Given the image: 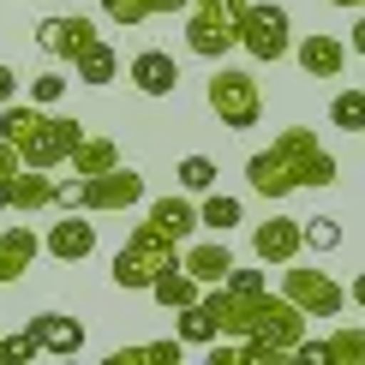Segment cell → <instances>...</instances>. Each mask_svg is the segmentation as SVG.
Masks as SVG:
<instances>
[{
	"label": "cell",
	"mask_w": 365,
	"mask_h": 365,
	"mask_svg": "<svg viewBox=\"0 0 365 365\" xmlns=\"http://www.w3.org/2000/svg\"><path fill=\"white\" fill-rule=\"evenodd\" d=\"M336 180H341V162H336L329 144H317L312 126H282L276 138H269V150H257L246 162V186L257 197H269V204H282V197L299 192V186L324 192V186H336Z\"/></svg>",
	"instance_id": "obj_1"
},
{
	"label": "cell",
	"mask_w": 365,
	"mask_h": 365,
	"mask_svg": "<svg viewBox=\"0 0 365 365\" xmlns=\"http://www.w3.org/2000/svg\"><path fill=\"white\" fill-rule=\"evenodd\" d=\"M0 138L19 150L24 168H60L66 150L84 138V126H78V120H66V114H42L36 102L12 96V102H0Z\"/></svg>",
	"instance_id": "obj_2"
},
{
	"label": "cell",
	"mask_w": 365,
	"mask_h": 365,
	"mask_svg": "<svg viewBox=\"0 0 365 365\" xmlns=\"http://www.w3.org/2000/svg\"><path fill=\"white\" fill-rule=\"evenodd\" d=\"M204 102H210V114H216L227 132H252L257 120H264V90H257V78L240 72V66H222V60H216V72H210V84H204Z\"/></svg>",
	"instance_id": "obj_3"
},
{
	"label": "cell",
	"mask_w": 365,
	"mask_h": 365,
	"mask_svg": "<svg viewBox=\"0 0 365 365\" xmlns=\"http://www.w3.org/2000/svg\"><path fill=\"white\" fill-rule=\"evenodd\" d=\"M234 36H240V48H246L252 60L276 66V60H287V48H294V24H287V6H276V0H246V6H240Z\"/></svg>",
	"instance_id": "obj_4"
},
{
	"label": "cell",
	"mask_w": 365,
	"mask_h": 365,
	"mask_svg": "<svg viewBox=\"0 0 365 365\" xmlns=\"http://www.w3.org/2000/svg\"><path fill=\"white\" fill-rule=\"evenodd\" d=\"M240 6L246 0H186V48L197 60H222L240 48L234 24H240Z\"/></svg>",
	"instance_id": "obj_5"
},
{
	"label": "cell",
	"mask_w": 365,
	"mask_h": 365,
	"mask_svg": "<svg viewBox=\"0 0 365 365\" xmlns=\"http://www.w3.org/2000/svg\"><path fill=\"white\" fill-rule=\"evenodd\" d=\"M180 257V246L162 227H150V222H138L126 234V246L114 252V287H150V276H156L162 264H174Z\"/></svg>",
	"instance_id": "obj_6"
},
{
	"label": "cell",
	"mask_w": 365,
	"mask_h": 365,
	"mask_svg": "<svg viewBox=\"0 0 365 365\" xmlns=\"http://www.w3.org/2000/svg\"><path fill=\"white\" fill-rule=\"evenodd\" d=\"M282 299L294 312H306V317H341L347 306V287L329 276V269H306L294 257V264H282Z\"/></svg>",
	"instance_id": "obj_7"
},
{
	"label": "cell",
	"mask_w": 365,
	"mask_h": 365,
	"mask_svg": "<svg viewBox=\"0 0 365 365\" xmlns=\"http://www.w3.org/2000/svg\"><path fill=\"white\" fill-rule=\"evenodd\" d=\"M132 204H144V174L126 168V162L78 180V210L84 216H114V210H132Z\"/></svg>",
	"instance_id": "obj_8"
},
{
	"label": "cell",
	"mask_w": 365,
	"mask_h": 365,
	"mask_svg": "<svg viewBox=\"0 0 365 365\" xmlns=\"http://www.w3.org/2000/svg\"><path fill=\"white\" fill-rule=\"evenodd\" d=\"M96 36L102 30H96V19H84V12H54V19L36 24V48L54 54V60H78Z\"/></svg>",
	"instance_id": "obj_9"
},
{
	"label": "cell",
	"mask_w": 365,
	"mask_h": 365,
	"mask_svg": "<svg viewBox=\"0 0 365 365\" xmlns=\"http://www.w3.org/2000/svg\"><path fill=\"white\" fill-rule=\"evenodd\" d=\"M42 252L60 257V264H84L96 252V222H84V210H66V222H54L42 234Z\"/></svg>",
	"instance_id": "obj_10"
},
{
	"label": "cell",
	"mask_w": 365,
	"mask_h": 365,
	"mask_svg": "<svg viewBox=\"0 0 365 365\" xmlns=\"http://www.w3.org/2000/svg\"><path fill=\"white\" fill-rule=\"evenodd\" d=\"M287 54L299 60V72H306V78H341V66H347V42H341V36H329V30H312V36H299Z\"/></svg>",
	"instance_id": "obj_11"
},
{
	"label": "cell",
	"mask_w": 365,
	"mask_h": 365,
	"mask_svg": "<svg viewBox=\"0 0 365 365\" xmlns=\"http://www.w3.org/2000/svg\"><path fill=\"white\" fill-rule=\"evenodd\" d=\"M252 252H257V264H294L299 252V216H269V222H257L252 227Z\"/></svg>",
	"instance_id": "obj_12"
},
{
	"label": "cell",
	"mask_w": 365,
	"mask_h": 365,
	"mask_svg": "<svg viewBox=\"0 0 365 365\" xmlns=\"http://www.w3.org/2000/svg\"><path fill=\"white\" fill-rule=\"evenodd\" d=\"M24 329L36 336L42 354H60V359H72L84 347V324H78V317H66V312H36Z\"/></svg>",
	"instance_id": "obj_13"
},
{
	"label": "cell",
	"mask_w": 365,
	"mask_h": 365,
	"mask_svg": "<svg viewBox=\"0 0 365 365\" xmlns=\"http://www.w3.org/2000/svg\"><path fill=\"white\" fill-rule=\"evenodd\" d=\"M6 210H19V216L54 210V168H19L6 180Z\"/></svg>",
	"instance_id": "obj_14"
},
{
	"label": "cell",
	"mask_w": 365,
	"mask_h": 365,
	"mask_svg": "<svg viewBox=\"0 0 365 365\" xmlns=\"http://www.w3.org/2000/svg\"><path fill=\"white\" fill-rule=\"evenodd\" d=\"M126 78L138 84L144 96H174V90H180V66H174V54H162V48H144V54H132Z\"/></svg>",
	"instance_id": "obj_15"
},
{
	"label": "cell",
	"mask_w": 365,
	"mask_h": 365,
	"mask_svg": "<svg viewBox=\"0 0 365 365\" xmlns=\"http://www.w3.org/2000/svg\"><path fill=\"white\" fill-rule=\"evenodd\" d=\"M144 222H150V227H162L174 246H186V240L197 234V204H192V197H180V192L150 197V216H144Z\"/></svg>",
	"instance_id": "obj_16"
},
{
	"label": "cell",
	"mask_w": 365,
	"mask_h": 365,
	"mask_svg": "<svg viewBox=\"0 0 365 365\" xmlns=\"http://www.w3.org/2000/svg\"><path fill=\"white\" fill-rule=\"evenodd\" d=\"M180 269H186L197 287H216L227 269H234V252L222 246V234H216V240H197V246H186V252H180Z\"/></svg>",
	"instance_id": "obj_17"
},
{
	"label": "cell",
	"mask_w": 365,
	"mask_h": 365,
	"mask_svg": "<svg viewBox=\"0 0 365 365\" xmlns=\"http://www.w3.org/2000/svg\"><path fill=\"white\" fill-rule=\"evenodd\" d=\"M36 252H42V240L30 234V227L19 222V227H0V287L6 282H19L30 264H36Z\"/></svg>",
	"instance_id": "obj_18"
},
{
	"label": "cell",
	"mask_w": 365,
	"mask_h": 365,
	"mask_svg": "<svg viewBox=\"0 0 365 365\" xmlns=\"http://www.w3.org/2000/svg\"><path fill=\"white\" fill-rule=\"evenodd\" d=\"M144 294L156 299V306H168V312H180V306H192V299L204 294V287H197V282L186 276V269H180V257H174V264H162L156 276H150V287H144Z\"/></svg>",
	"instance_id": "obj_19"
},
{
	"label": "cell",
	"mask_w": 365,
	"mask_h": 365,
	"mask_svg": "<svg viewBox=\"0 0 365 365\" xmlns=\"http://www.w3.org/2000/svg\"><path fill=\"white\" fill-rule=\"evenodd\" d=\"M168 12H186V0H102V19L120 30H138L144 19H168Z\"/></svg>",
	"instance_id": "obj_20"
},
{
	"label": "cell",
	"mask_w": 365,
	"mask_h": 365,
	"mask_svg": "<svg viewBox=\"0 0 365 365\" xmlns=\"http://www.w3.org/2000/svg\"><path fill=\"white\" fill-rule=\"evenodd\" d=\"M114 162H120V144H114V138H96V132H84V138L66 150V162H60V168H72V174L84 180V174H102V168H114Z\"/></svg>",
	"instance_id": "obj_21"
},
{
	"label": "cell",
	"mask_w": 365,
	"mask_h": 365,
	"mask_svg": "<svg viewBox=\"0 0 365 365\" xmlns=\"http://www.w3.org/2000/svg\"><path fill=\"white\" fill-rule=\"evenodd\" d=\"M72 66H78V84H96V90L120 78V54H114V48H108V42H102V36H96V42H90V48H84L78 60H72Z\"/></svg>",
	"instance_id": "obj_22"
},
{
	"label": "cell",
	"mask_w": 365,
	"mask_h": 365,
	"mask_svg": "<svg viewBox=\"0 0 365 365\" xmlns=\"http://www.w3.org/2000/svg\"><path fill=\"white\" fill-rule=\"evenodd\" d=\"M246 222V210H240V197H227L210 186L204 192V204H197V227H210V234H227V227H240Z\"/></svg>",
	"instance_id": "obj_23"
},
{
	"label": "cell",
	"mask_w": 365,
	"mask_h": 365,
	"mask_svg": "<svg viewBox=\"0 0 365 365\" xmlns=\"http://www.w3.org/2000/svg\"><path fill=\"white\" fill-rule=\"evenodd\" d=\"M317 347H324V365H365V329H359V324H347V329H336V336H324Z\"/></svg>",
	"instance_id": "obj_24"
},
{
	"label": "cell",
	"mask_w": 365,
	"mask_h": 365,
	"mask_svg": "<svg viewBox=\"0 0 365 365\" xmlns=\"http://www.w3.org/2000/svg\"><path fill=\"white\" fill-rule=\"evenodd\" d=\"M174 317H180V324H174L180 347H210V341H216V317H210L204 306H197V299H192V306H180Z\"/></svg>",
	"instance_id": "obj_25"
},
{
	"label": "cell",
	"mask_w": 365,
	"mask_h": 365,
	"mask_svg": "<svg viewBox=\"0 0 365 365\" xmlns=\"http://www.w3.org/2000/svg\"><path fill=\"white\" fill-rule=\"evenodd\" d=\"M108 365H180V336L174 341H144V347H120Z\"/></svg>",
	"instance_id": "obj_26"
},
{
	"label": "cell",
	"mask_w": 365,
	"mask_h": 365,
	"mask_svg": "<svg viewBox=\"0 0 365 365\" xmlns=\"http://www.w3.org/2000/svg\"><path fill=\"white\" fill-rule=\"evenodd\" d=\"M299 246L317 252V257L341 252V222H336V216H312V222H299Z\"/></svg>",
	"instance_id": "obj_27"
},
{
	"label": "cell",
	"mask_w": 365,
	"mask_h": 365,
	"mask_svg": "<svg viewBox=\"0 0 365 365\" xmlns=\"http://www.w3.org/2000/svg\"><path fill=\"white\" fill-rule=\"evenodd\" d=\"M329 126H336V132H365V90H336V102H329Z\"/></svg>",
	"instance_id": "obj_28"
},
{
	"label": "cell",
	"mask_w": 365,
	"mask_h": 365,
	"mask_svg": "<svg viewBox=\"0 0 365 365\" xmlns=\"http://www.w3.org/2000/svg\"><path fill=\"white\" fill-rule=\"evenodd\" d=\"M174 174H180V192H210V186H216V174H222V168H216L210 156H186V162H180Z\"/></svg>",
	"instance_id": "obj_29"
},
{
	"label": "cell",
	"mask_w": 365,
	"mask_h": 365,
	"mask_svg": "<svg viewBox=\"0 0 365 365\" xmlns=\"http://www.w3.org/2000/svg\"><path fill=\"white\" fill-rule=\"evenodd\" d=\"M60 96H66V78H60V72H36V78H30V102H36V108H48Z\"/></svg>",
	"instance_id": "obj_30"
},
{
	"label": "cell",
	"mask_w": 365,
	"mask_h": 365,
	"mask_svg": "<svg viewBox=\"0 0 365 365\" xmlns=\"http://www.w3.org/2000/svg\"><path fill=\"white\" fill-rule=\"evenodd\" d=\"M222 287H234V294H264V287H269V276H264V269H227V276H222Z\"/></svg>",
	"instance_id": "obj_31"
},
{
	"label": "cell",
	"mask_w": 365,
	"mask_h": 365,
	"mask_svg": "<svg viewBox=\"0 0 365 365\" xmlns=\"http://www.w3.org/2000/svg\"><path fill=\"white\" fill-rule=\"evenodd\" d=\"M36 354H42V347H36V336H30V329H19V336H6V341H0V359H6V365L36 359Z\"/></svg>",
	"instance_id": "obj_32"
},
{
	"label": "cell",
	"mask_w": 365,
	"mask_h": 365,
	"mask_svg": "<svg viewBox=\"0 0 365 365\" xmlns=\"http://www.w3.org/2000/svg\"><path fill=\"white\" fill-rule=\"evenodd\" d=\"M24 168V162H19V150H12L6 138H0V180H12V174H19Z\"/></svg>",
	"instance_id": "obj_33"
},
{
	"label": "cell",
	"mask_w": 365,
	"mask_h": 365,
	"mask_svg": "<svg viewBox=\"0 0 365 365\" xmlns=\"http://www.w3.org/2000/svg\"><path fill=\"white\" fill-rule=\"evenodd\" d=\"M12 96H19V72L0 66V102H12Z\"/></svg>",
	"instance_id": "obj_34"
},
{
	"label": "cell",
	"mask_w": 365,
	"mask_h": 365,
	"mask_svg": "<svg viewBox=\"0 0 365 365\" xmlns=\"http://www.w3.org/2000/svg\"><path fill=\"white\" fill-rule=\"evenodd\" d=\"M336 6H341V12H359V6H365V0H336Z\"/></svg>",
	"instance_id": "obj_35"
},
{
	"label": "cell",
	"mask_w": 365,
	"mask_h": 365,
	"mask_svg": "<svg viewBox=\"0 0 365 365\" xmlns=\"http://www.w3.org/2000/svg\"><path fill=\"white\" fill-rule=\"evenodd\" d=\"M0 210H6V180H0Z\"/></svg>",
	"instance_id": "obj_36"
}]
</instances>
